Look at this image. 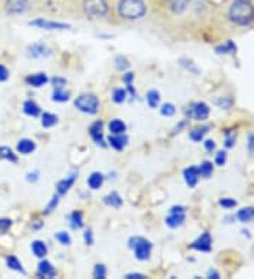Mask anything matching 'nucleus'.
I'll return each instance as SVG.
<instances>
[{
    "label": "nucleus",
    "instance_id": "33",
    "mask_svg": "<svg viewBox=\"0 0 254 279\" xmlns=\"http://www.w3.org/2000/svg\"><path fill=\"white\" fill-rule=\"evenodd\" d=\"M236 51V45L233 44V41H226L223 45H219L216 47L217 54H233Z\"/></svg>",
    "mask_w": 254,
    "mask_h": 279
},
{
    "label": "nucleus",
    "instance_id": "31",
    "mask_svg": "<svg viewBox=\"0 0 254 279\" xmlns=\"http://www.w3.org/2000/svg\"><path fill=\"white\" fill-rule=\"evenodd\" d=\"M209 127H202V129H195L189 133V138L195 141V143H201L204 140V136L208 133Z\"/></svg>",
    "mask_w": 254,
    "mask_h": 279
},
{
    "label": "nucleus",
    "instance_id": "37",
    "mask_svg": "<svg viewBox=\"0 0 254 279\" xmlns=\"http://www.w3.org/2000/svg\"><path fill=\"white\" fill-rule=\"evenodd\" d=\"M55 238L58 240V242L60 244H62V245H69L71 244V236H69L67 231H58L55 234Z\"/></svg>",
    "mask_w": 254,
    "mask_h": 279
},
{
    "label": "nucleus",
    "instance_id": "34",
    "mask_svg": "<svg viewBox=\"0 0 254 279\" xmlns=\"http://www.w3.org/2000/svg\"><path fill=\"white\" fill-rule=\"evenodd\" d=\"M52 100L54 102H68L69 100V93L65 92L64 89H55L54 92H52Z\"/></svg>",
    "mask_w": 254,
    "mask_h": 279
},
{
    "label": "nucleus",
    "instance_id": "27",
    "mask_svg": "<svg viewBox=\"0 0 254 279\" xmlns=\"http://www.w3.org/2000/svg\"><path fill=\"white\" fill-rule=\"evenodd\" d=\"M165 3L168 5V9L177 14L184 12L186 7V0H165Z\"/></svg>",
    "mask_w": 254,
    "mask_h": 279
},
{
    "label": "nucleus",
    "instance_id": "44",
    "mask_svg": "<svg viewBox=\"0 0 254 279\" xmlns=\"http://www.w3.org/2000/svg\"><path fill=\"white\" fill-rule=\"evenodd\" d=\"M58 200H60V195H55L54 198L51 199V202L48 203V206L45 207V211H44V213H45V214H50L51 211L54 210L57 207V205H58Z\"/></svg>",
    "mask_w": 254,
    "mask_h": 279
},
{
    "label": "nucleus",
    "instance_id": "39",
    "mask_svg": "<svg viewBox=\"0 0 254 279\" xmlns=\"http://www.w3.org/2000/svg\"><path fill=\"white\" fill-rule=\"evenodd\" d=\"M93 278H96V279L106 278V267L103 265V264H98V265H95V269H93Z\"/></svg>",
    "mask_w": 254,
    "mask_h": 279
},
{
    "label": "nucleus",
    "instance_id": "28",
    "mask_svg": "<svg viewBox=\"0 0 254 279\" xmlns=\"http://www.w3.org/2000/svg\"><path fill=\"white\" fill-rule=\"evenodd\" d=\"M146 100H147V105L151 107V109H157L158 105H160V100H161V96L157 90H149L147 95H146Z\"/></svg>",
    "mask_w": 254,
    "mask_h": 279
},
{
    "label": "nucleus",
    "instance_id": "14",
    "mask_svg": "<svg viewBox=\"0 0 254 279\" xmlns=\"http://www.w3.org/2000/svg\"><path fill=\"white\" fill-rule=\"evenodd\" d=\"M48 81H50V79H48V76L44 74V72L30 75V76H27V78H25L27 85H30V86H33V87L45 86V85L48 83Z\"/></svg>",
    "mask_w": 254,
    "mask_h": 279
},
{
    "label": "nucleus",
    "instance_id": "2",
    "mask_svg": "<svg viewBox=\"0 0 254 279\" xmlns=\"http://www.w3.org/2000/svg\"><path fill=\"white\" fill-rule=\"evenodd\" d=\"M118 14L124 20H140L147 13L144 0H119Z\"/></svg>",
    "mask_w": 254,
    "mask_h": 279
},
{
    "label": "nucleus",
    "instance_id": "53",
    "mask_svg": "<svg viewBox=\"0 0 254 279\" xmlns=\"http://www.w3.org/2000/svg\"><path fill=\"white\" fill-rule=\"evenodd\" d=\"M224 145H226L228 148H232V147L235 145V136L226 137V143H224Z\"/></svg>",
    "mask_w": 254,
    "mask_h": 279
},
{
    "label": "nucleus",
    "instance_id": "47",
    "mask_svg": "<svg viewBox=\"0 0 254 279\" xmlns=\"http://www.w3.org/2000/svg\"><path fill=\"white\" fill-rule=\"evenodd\" d=\"M83 240H85V244H87V245H92L93 244L92 230H87V231H85V234H83Z\"/></svg>",
    "mask_w": 254,
    "mask_h": 279
},
{
    "label": "nucleus",
    "instance_id": "10",
    "mask_svg": "<svg viewBox=\"0 0 254 279\" xmlns=\"http://www.w3.org/2000/svg\"><path fill=\"white\" fill-rule=\"evenodd\" d=\"M29 56L30 58H36V59H40V58H47V56L51 55V50L45 45V44L41 43H36V44H31L30 47H29Z\"/></svg>",
    "mask_w": 254,
    "mask_h": 279
},
{
    "label": "nucleus",
    "instance_id": "29",
    "mask_svg": "<svg viewBox=\"0 0 254 279\" xmlns=\"http://www.w3.org/2000/svg\"><path fill=\"white\" fill-rule=\"evenodd\" d=\"M58 123V117L52 113H43L41 116V126L45 127V129H50L52 126H55Z\"/></svg>",
    "mask_w": 254,
    "mask_h": 279
},
{
    "label": "nucleus",
    "instance_id": "45",
    "mask_svg": "<svg viewBox=\"0 0 254 279\" xmlns=\"http://www.w3.org/2000/svg\"><path fill=\"white\" fill-rule=\"evenodd\" d=\"M12 227V220L6 219V217H2L0 219V233H5L7 230Z\"/></svg>",
    "mask_w": 254,
    "mask_h": 279
},
{
    "label": "nucleus",
    "instance_id": "25",
    "mask_svg": "<svg viewBox=\"0 0 254 279\" xmlns=\"http://www.w3.org/2000/svg\"><path fill=\"white\" fill-rule=\"evenodd\" d=\"M236 217L242 222V223H248L254 220V207H244L236 213Z\"/></svg>",
    "mask_w": 254,
    "mask_h": 279
},
{
    "label": "nucleus",
    "instance_id": "51",
    "mask_svg": "<svg viewBox=\"0 0 254 279\" xmlns=\"http://www.w3.org/2000/svg\"><path fill=\"white\" fill-rule=\"evenodd\" d=\"M170 213H186V207H184V206H173L170 209Z\"/></svg>",
    "mask_w": 254,
    "mask_h": 279
},
{
    "label": "nucleus",
    "instance_id": "55",
    "mask_svg": "<svg viewBox=\"0 0 254 279\" xmlns=\"http://www.w3.org/2000/svg\"><path fill=\"white\" fill-rule=\"evenodd\" d=\"M208 278L217 279V278H220V275H219L216 271H209V272H208Z\"/></svg>",
    "mask_w": 254,
    "mask_h": 279
},
{
    "label": "nucleus",
    "instance_id": "54",
    "mask_svg": "<svg viewBox=\"0 0 254 279\" xmlns=\"http://www.w3.org/2000/svg\"><path fill=\"white\" fill-rule=\"evenodd\" d=\"M126 278L127 279H142V278H144V275H142V273H127V275H126Z\"/></svg>",
    "mask_w": 254,
    "mask_h": 279
},
{
    "label": "nucleus",
    "instance_id": "11",
    "mask_svg": "<svg viewBox=\"0 0 254 279\" xmlns=\"http://www.w3.org/2000/svg\"><path fill=\"white\" fill-rule=\"evenodd\" d=\"M76 179H78V172H72V174L69 175L68 178L60 180V182L57 183V195H60V196L67 195V193L69 192V189L74 186Z\"/></svg>",
    "mask_w": 254,
    "mask_h": 279
},
{
    "label": "nucleus",
    "instance_id": "30",
    "mask_svg": "<svg viewBox=\"0 0 254 279\" xmlns=\"http://www.w3.org/2000/svg\"><path fill=\"white\" fill-rule=\"evenodd\" d=\"M199 176H204V178H211V175L213 174V164L211 161H204L198 167Z\"/></svg>",
    "mask_w": 254,
    "mask_h": 279
},
{
    "label": "nucleus",
    "instance_id": "17",
    "mask_svg": "<svg viewBox=\"0 0 254 279\" xmlns=\"http://www.w3.org/2000/svg\"><path fill=\"white\" fill-rule=\"evenodd\" d=\"M34 149H36V143L33 140H30V138H23V140H20L19 143H17L19 154L29 155L31 152H34Z\"/></svg>",
    "mask_w": 254,
    "mask_h": 279
},
{
    "label": "nucleus",
    "instance_id": "6",
    "mask_svg": "<svg viewBox=\"0 0 254 279\" xmlns=\"http://www.w3.org/2000/svg\"><path fill=\"white\" fill-rule=\"evenodd\" d=\"M31 27H37L40 30H47V31H62V30H69L71 25L65 24V23H58V21H51V20L45 19H36L29 23Z\"/></svg>",
    "mask_w": 254,
    "mask_h": 279
},
{
    "label": "nucleus",
    "instance_id": "50",
    "mask_svg": "<svg viewBox=\"0 0 254 279\" xmlns=\"http://www.w3.org/2000/svg\"><path fill=\"white\" fill-rule=\"evenodd\" d=\"M133 81H134V74H133V72H129V74L123 75V82L126 85H130V83H133Z\"/></svg>",
    "mask_w": 254,
    "mask_h": 279
},
{
    "label": "nucleus",
    "instance_id": "35",
    "mask_svg": "<svg viewBox=\"0 0 254 279\" xmlns=\"http://www.w3.org/2000/svg\"><path fill=\"white\" fill-rule=\"evenodd\" d=\"M112 98L115 103L122 105L124 100H126V98H127V92H126L124 89H122V87H119V89H115V90H113Z\"/></svg>",
    "mask_w": 254,
    "mask_h": 279
},
{
    "label": "nucleus",
    "instance_id": "52",
    "mask_svg": "<svg viewBox=\"0 0 254 279\" xmlns=\"http://www.w3.org/2000/svg\"><path fill=\"white\" fill-rule=\"evenodd\" d=\"M27 180H29L30 183H34V182H37V180H38V174H37V172H30V174H27Z\"/></svg>",
    "mask_w": 254,
    "mask_h": 279
},
{
    "label": "nucleus",
    "instance_id": "15",
    "mask_svg": "<svg viewBox=\"0 0 254 279\" xmlns=\"http://www.w3.org/2000/svg\"><path fill=\"white\" fill-rule=\"evenodd\" d=\"M127 141H129V138L126 136V133L124 134H112L109 137V144L116 151H123L124 147L127 145Z\"/></svg>",
    "mask_w": 254,
    "mask_h": 279
},
{
    "label": "nucleus",
    "instance_id": "5",
    "mask_svg": "<svg viewBox=\"0 0 254 279\" xmlns=\"http://www.w3.org/2000/svg\"><path fill=\"white\" fill-rule=\"evenodd\" d=\"M129 247L134 251V255L138 261H147L150 260L151 255V250H153V244L143 237H131L129 240Z\"/></svg>",
    "mask_w": 254,
    "mask_h": 279
},
{
    "label": "nucleus",
    "instance_id": "8",
    "mask_svg": "<svg viewBox=\"0 0 254 279\" xmlns=\"http://www.w3.org/2000/svg\"><path fill=\"white\" fill-rule=\"evenodd\" d=\"M209 113H211L209 106L206 105L205 102H198V103H195V105H192V107H191L189 117L192 116L195 120L204 121V120H206V118L209 117Z\"/></svg>",
    "mask_w": 254,
    "mask_h": 279
},
{
    "label": "nucleus",
    "instance_id": "48",
    "mask_svg": "<svg viewBox=\"0 0 254 279\" xmlns=\"http://www.w3.org/2000/svg\"><path fill=\"white\" fill-rule=\"evenodd\" d=\"M9 79V71L5 65L0 64V82H5Z\"/></svg>",
    "mask_w": 254,
    "mask_h": 279
},
{
    "label": "nucleus",
    "instance_id": "18",
    "mask_svg": "<svg viewBox=\"0 0 254 279\" xmlns=\"http://www.w3.org/2000/svg\"><path fill=\"white\" fill-rule=\"evenodd\" d=\"M31 251L37 258H44L45 255L48 254V247L41 240H36V241L31 242Z\"/></svg>",
    "mask_w": 254,
    "mask_h": 279
},
{
    "label": "nucleus",
    "instance_id": "19",
    "mask_svg": "<svg viewBox=\"0 0 254 279\" xmlns=\"http://www.w3.org/2000/svg\"><path fill=\"white\" fill-rule=\"evenodd\" d=\"M23 112L30 117H38L41 114V109L34 100H25L24 105H23Z\"/></svg>",
    "mask_w": 254,
    "mask_h": 279
},
{
    "label": "nucleus",
    "instance_id": "38",
    "mask_svg": "<svg viewBox=\"0 0 254 279\" xmlns=\"http://www.w3.org/2000/svg\"><path fill=\"white\" fill-rule=\"evenodd\" d=\"M115 64H116V68H118L119 71H124V69H127L129 67H130V62L126 59V56H122V55L116 56Z\"/></svg>",
    "mask_w": 254,
    "mask_h": 279
},
{
    "label": "nucleus",
    "instance_id": "24",
    "mask_svg": "<svg viewBox=\"0 0 254 279\" xmlns=\"http://www.w3.org/2000/svg\"><path fill=\"white\" fill-rule=\"evenodd\" d=\"M69 224L74 230H79L83 226V214L82 211L75 210L69 214Z\"/></svg>",
    "mask_w": 254,
    "mask_h": 279
},
{
    "label": "nucleus",
    "instance_id": "56",
    "mask_svg": "<svg viewBox=\"0 0 254 279\" xmlns=\"http://www.w3.org/2000/svg\"><path fill=\"white\" fill-rule=\"evenodd\" d=\"M185 126H186V121H181L180 126H177V127H175V130H174V134H175V133H180L181 129H184Z\"/></svg>",
    "mask_w": 254,
    "mask_h": 279
},
{
    "label": "nucleus",
    "instance_id": "16",
    "mask_svg": "<svg viewBox=\"0 0 254 279\" xmlns=\"http://www.w3.org/2000/svg\"><path fill=\"white\" fill-rule=\"evenodd\" d=\"M184 179H185L186 185L189 188H195L199 180V171L198 167H188L184 171Z\"/></svg>",
    "mask_w": 254,
    "mask_h": 279
},
{
    "label": "nucleus",
    "instance_id": "43",
    "mask_svg": "<svg viewBox=\"0 0 254 279\" xmlns=\"http://www.w3.org/2000/svg\"><path fill=\"white\" fill-rule=\"evenodd\" d=\"M51 82H52L54 89H64V86L67 85V81H65L64 78H61V76H54Z\"/></svg>",
    "mask_w": 254,
    "mask_h": 279
},
{
    "label": "nucleus",
    "instance_id": "7",
    "mask_svg": "<svg viewBox=\"0 0 254 279\" xmlns=\"http://www.w3.org/2000/svg\"><path fill=\"white\" fill-rule=\"evenodd\" d=\"M29 0H6V12L12 16H17V14H23L29 10Z\"/></svg>",
    "mask_w": 254,
    "mask_h": 279
},
{
    "label": "nucleus",
    "instance_id": "22",
    "mask_svg": "<svg viewBox=\"0 0 254 279\" xmlns=\"http://www.w3.org/2000/svg\"><path fill=\"white\" fill-rule=\"evenodd\" d=\"M6 265L9 269H12V271H16V272H20L25 275L24 268H23V264L20 262V260L16 257V255H9L6 258Z\"/></svg>",
    "mask_w": 254,
    "mask_h": 279
},
{
    "label": "nucleus",
    "instance_id": "41",
    "mask_svg": "<svg viewBox=\"0 0 254 279\" xmlns=\"http://www.w3.org/2000/svg\"><path fill=\"white\" fill-rule=\"evenodd\" d=\"M219 107H222V109H229V107H232V105H233V100L230 99V98H219V99H216V102H215Z\"/></svg>",
    "mask_w": 254,
    "mask_h": 279
},
{
    "label": "nucleus",
    "instance_id": "49",
    "mask_svg": "<svg viewBox=\"0 0 254 279\" xmlns=\"http://www.w3.org/2000/svg\"><path fill=\"white\" fill-rule=\"evenodd\" d=\"M247 148H248V152L254 157V133H251V134L248 136Z\"/></svg>",
    "mask_w": 254,
    "mask_h": 279
},
{
    "label": "nucleus",
    "instance_id": "26",
    "mask_svg": "<svg viewBox=\"0 0 254 279\" xmlns=\"http://www.w3.org/2000/svg\"><path fill=\"white\" fill-rule=\"evenodd\" d=\"M109 130L112 134H124L126 130H127V126L124 121L122 120H119V118H115L112 120L110 123H109Z\"/></svg>",
    "mask_w": 254,
    "mask_h": 279
},
{
    "label": "nucleus",
    "instance_id": "13",
    "mask_svg": "<svg viewBox=\"0 0 254 279\" xmlns=\"http://www.w3.org/2000/svg\"><path fill=\"white\" fill-rule=\"evenodd\" d=\"M55 268L52 267V264H51L50 261H41L40 264H38V269H37V275L40 278H47L51 279L55 276Z\"/></svg>",
    "mask_w": 254,
    "mask_h": 279
},
{
    "label": "nucleus",
    "instance_id": "12",
    "mask_svg": "<svg viewBox=\"0 0 254 279\" xmlns=\"http://www.w3.org/2000/svg\"><path fill=\"white\" fill-rule=\"evenodd\" d=\"M89 136L92 137V140L98 145L105 147V140H103V123L102 121H95L89 127Z\"/></svg>",
    "mask_w": 254,
    "mask_h": 279
},
{
    "label": "nucleus",
    "instance_id": "1",
    "mask_svg": "<svg viewBox=\"0 0 254 279\" xmlns=\"http://www.w3.org/2000/svg\"><path fill=\"white\" fill-rule=\"evenodd\" d=\"M229 19L237 25H248L254 20V6L250 0H235L229 9Z\"/></svg>",
    "mask_w": 254,
    "mask_h": 279
},
{
    "label": "nucleus",
    "instance_id": "20",
    "mask_svg": "<svg viewBox=\"0 0 254 279\" xmlns=\"http://www.w3.org/2000/svg\"><path fill=\"white\" fill-rule=\"evenodd\" d=\"M103 182H105V176H103V174H100V172H92V174L89 175V178H88L87 180L88 186H89L91 189H93V191L102 188Z\"/></svg>",
    "mask_w": 254,
    "mask_h": 279
},
{
    "label": "nucleus",
    "instance_id": "40",
    "mask_svg": "<svg viewBox=\"0 0 254 279\" xmlns=\"http://www.w3.org/2000/svg\"><path fill=\"white\" fill-rule=\"evenodd\" d=\"M219 205L222 206L223 209H233L237 206V202H236L235 199H230V198H223L219 200Z\"/></svg>",
    "mask_w": 254,
    "mask_h": 279
},
{
    "label": "nucleus",
    "instance_id": "3",
    "mask_svg": "<svg viewBox=\"0 0 254 279\" xmlns=\"http://www.w3.org/2000/svg\"><path fill=\"white\" fill-rule=\"evenodd\" d=\"M82 6L85 14L91 20L103 19L109 10V5L106 0H83Z\"/></svg>",
    "mask_w": 254,
    "mask_h": 279
},
{
    "label": "nucleus",
    "instance_id": "42",
    "mask_svg": "<svg viewBox=\"0 0 254 279\" xmlns=\"http://www.w3.org/2000/svg\"><path fill=\"white\" fill-rule=\"evenodd\" d=\"M228 161V154L224 152V151H219L216 154V158H215V162H216V165L219 167H223L224 164Z\"/></svg>",
    "mask_w": 254,
    "mask_h": 279
},
{
    "label": "nucleus",
    "instance_id": "23",
    "mask_svg": "<svg viewBox=\"0 0 254 279\" xmlns=\"http://www.w3.org/2000/svg\"><path fill=\"white\" fill-rule=\"evenodd\" d=\"M103 202H105V205L115 207V209H119L120 206L123 205V200H122L118 192H112L109 193V195H106L105 198H103Z\"/></svg>",
    "mask_w": 254,
    "mask_h": 279
},
{
    "label": "nucleus",
    "instance_id": "21",
    "mask_svg": "<svg viewBox=\"0 0 254 279\" xmlns=\"http://www.w3.org/2000/svg\"><path fill=\"white\" fill-rule=\"evenodd\" d=\"M184 222H185V213H170V216L165 219V223L171 229H177Z\"/></svg>",
    "mask_w": 254,
    "mask_h": 279
},
{
    "label": "nucleus",
    "instance_id": "9",
    "mask_svg": "<svg viewBox=\"0 0 254 279\" xmlns=\"http://www.w3.org/2000/svg\"><path fill=\"white\" fill-rule=\"evenodd\" d=\"M191 248H192V250H196V251H201V253H209L212 250L211 234H209L208 231H205L202 236L198 237V238L191 244Z\"/></svg>",
    "mask_w": 254,
    "mask_h": 279
},
{
    "label": "nucleus",
    "instance_id": "32",
    "mask_svg": "<svg viewBox=\"0 0 254 279\" xmlns=\"http://www.w3.org/2000/svg\"><path fill=\"white\" fill-rule=\"evenodd\" d=\"M0 160H7L10 162H17V157L9 147H0Z\"/></svg>",
    "mask_w": 254,
    "mask_h": 279
},
{
    "label": "nucleus",
    "instance_id": "36",
    "mask_svg": "<svg viewBox=\"0 0 254 279\" xmlns=\"http://www.w3.org/2000/svg\"><path fill=\"white\" fill-rule=\"evenodd\" d=\"M161 114L164 116V117H173L174 114H175V112H177V109H175V106L173 105V103H164V105L161 106Z\"/></svg>",
    "mask_w": 254,
    "mask_h": 279
},
{
    "label": "nucleus",
    "instance_id": "46",
    "mask_svg": "<svg viewBox=\"0 0 254 279\" xmlns=\"http://www.w3.org/2000/svg\"><path fill=\"white\" fill-rule=\"evenodd\" d=\"M205 149L208 151V152H213L215 149H216V143L213 141V140H206L204 143Z\"/></svg>",
    "mask_w": 254,
    "mask_h": 279
},
{
    "label": "nucleus",
    "instance_id": "4",
    "mask_svg": "<svg viewBox=\"0 0 254 279\" xmlns=\"http://www.w3.org/2000/svg\"><path fill=\"white\" fill-rule=\"evenodd\" d=\"M75 107L85 114H96L99 109V99L92 93H83L78 96L74 102Z\"/></svg>",
    "mask_w": 254,
    "mask_h": 279
}]
</instances>
